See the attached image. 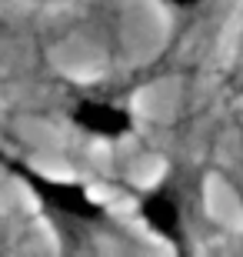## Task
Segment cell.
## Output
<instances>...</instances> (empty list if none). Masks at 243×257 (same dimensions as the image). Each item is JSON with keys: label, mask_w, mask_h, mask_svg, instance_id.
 Here are the masks:
<instances>
[{"label": "cell", "mask_w": 243, "mask_h": 257, "mask_svg": "<svg viewBox=\"0 0 243 257\" xmlns=\"http://www.w3.org/2000/svg\"><path fill=\"white\" fill-rule=\"evenodd\" d=\"M0 164L17 177L27 194L47 210L50 217L77 224V227H94L107 220V207L84 181L77 177H60V174H47L34 167V164L20 161V157H0Z\"/></svg>", "instance_id": "1"}, {"label": "cell", "mask_w": 243, "mask_h": 257, "mask_svg": "<svg viewBox=\"0 0 243 257\" xmlns=\"http://www.w3.org/2000/svg\"><path fill=\"white\" fill-rule=\"evenodd\" d=\"M140 224L173 250H190V187L180 171L163 174L137 197Z\"/></svg>", "instance_id": "2"}, {"label": "cell", "mask_w": 243, "mask_h": 257, "mask_svg": "<svg viewBox=\"0 0 243 257\" xmlns=\"http://www.w3.org/2000/svg\"><path fill=\"white\" fill-rule=\"evenodd\" d=\"M67 120L80 134L94 137V141H123L130 137L137 127V117L127 104L113 100V97H97V94H80L67 104Z\"/></svg>", "instance_id": "3"}, {"label": "cell", "mask_w": 243, "mask_h": 257, "mask_svg": "<svg viewBox=\"0 0 243 257\" xmlns=\"http://www.w3.org/2000/svg\"><path fill=\"white\" fill-rule=\"evenodd\" d=\"M170 10H177V14H193V10H200L206 4V0H163Z\"/></svg>", "instance_id": "4"}]
</instances>
